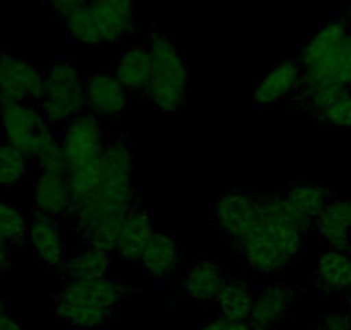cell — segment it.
Segmentation results:
<instances>
[{
	"instance_id": "6da1fadb",
	"label": "cell",
	"mask_w": 351,
	"mask_h": 330,
	"mask_svg": "<svg viewBox=\"0 0 351 330\" xmlns=\"http://www.w3.org/2000/svg\"><path fill=\"white\" fill-rule=\"evenodd\" d=\"M258 203V220L236 241L238 253L252 270L276 274L293 264L313 222L300 215L285 196L260 198Z\"/></svg>"
},
{
	"instance_id": "7a4b0ae2",
	"label": "cell",
	"mask_w": 351,
	"mask_h": 330,
	"mask_svg": "<svg viewBox=\"0 0 351 330\" xmlns=\"http://www.w3.org/2000/svg\"><path fill=\"white\" fill-rule=\"evenodd\" d=\"M131 150L121 136L107 138L100 155V183L83 200L71 205L77 231L110 215H126L138 203L131 188Z\"/></svg>"
},
{
	"instance_id": "3957f363",
	"label": "cell",
	"mask_w": 351,
	"mask_h": 330,
	"mask_svg": "<svg viewBox=\"0 0 351 330\" xmlns=\"http://www.w3.org/2000/svg\"><path fill=\"white\" fill-rule=\"evenodd\" d=\"M126 292L110 277L69 281L56 296L57 316L77 329H97L110 322Z\"/></svg>"
},
{
	"instance_id": "277c9868",
	"label": "cell",
	"mask_w": 351,
	"mask_h": 330,
	"mask_svg": "<svg viewBox=\"0 0 351 330\" xmlns=\"http://www.w3.org/2000/svg\"><path fill=\"white\" fill-rule=\"evenodd\" d=\"M150 79L145 95L160 112H176L186 97V67L171 36L154 35L148 42Z\"/></svg>"
},
{
	"instance_id": "5b68a950",
	"label": "cell",
	"mask_w": 351,
	"mask_h": 330,
	"mask_svg": "<svg viewBox=\"0 0 351 330\" xmlns=\"http://www.w3.org/2000/svg\"><path fill=\"white\" fill-rule=\"evenodd\" d=\"M42 112L49 123H69L80 116L84 102V74L71 62L53 64L45 74Z\"/></svg>"
},
{
	"instance_id": "8992f818",
	"label": "cell",
	"mask_w": 351,
	"mask_h": 330,
	"mask_svg": "<svg viewBox=\"0 0 351 330\" xmlns=\"http://www.w3.org/2000/svg\"><path fill=\"white\" fill-rule=\"evenodd\" d=\"M2 133L5 143L33 160L47 140L53 134L49 120L35 103H2Z\"/></svg>"
},
{
	"instance_id": "52a82bcc",
	"label": "cell",
	"mask_w": 351,
	"mask_h": 330,
	"mask_svg": "<svg viewBox=\"0 0 351 330\" xmlns=\"http://www.w3.org/2000/svg\"><path fill=\"white\" fill-rule=\"evenodd\" d=\"M45 92V76L28 59L0 52V102L40 103Z\"/></svg>"
},
{
	"instance_id": "ba28073f",
	"label": "cell",
	"mask_w": 351,
	"mask_h": 330,
	"mask_svg": "<svg viewBox=\"0 0 351 330\" xmlns=\"http://www.w3.org/2000/svg\"><path fill=\"white\" fill-rule=\"evenodd\" d=\"M60 143L66 155L67 167L92 164L99 162L107 143V134L93 114H81L67 123Z\"/></svg>"
},
{
	"instance_id": "9c48e42d",
	"label": "cell",
	"mask_w": 351,
	"mask_h": 330,
	"mask_svg": "<svg viewBox=\"0 0 351 330\" xmlns=\"http://www.w3.org/2000/svg\"><path fill=\"white\" fill-rule=\"evenodd\" d=\"M260 198L245 191H231L215 201L214 222L224 234L238 241L258 220Z\"/></svg>"
},
{
	"instance_id": "30bf717a",
	"label": "cell",
	"mask_w": 351,
	"mask_h": 330,
	"mask_svg": "<svg viewBox=\"0 0 351 330\" xmlns=\"http://www.w3.org/2000/svg\"><path fill=\"white\" fill-rule=\"evenodd\" d=\"M303 83V69L293 59L281 60L256 81L253 100L256 105L269 107L293 97Z\"/></svg>"
},
{
	"instance_id": "8fae6325",
	"label": "cell",
	"mask_w": 351,
	"mask_h": 330,
	"mask_svg": "<svg viewBox=\"0 0 351 330\" xmlns=\"http://www.w3.org/2000/svg\"><path fill=\"white\" fill-rule=\"evenodd\" d=\"M128 90L116 76L84 74V102L95 116L116 117L126 109Z\"/></svg>"
},
{
	"instance_id": "7c38bea8",
	"label": "cell",
	"mask_w": 351,
	"mask_h": 330,
	"mask_svg": "<svg viewBox=\"0 0 351 330\" xmlns=\"http://www.w3.org/2000/svg\"><path fill=\"white\" fill-rule=\"evenodd\" d=\"M28 239L40 264L50 270L62 274L67 258L64 255L62 232H60L59 222L43 214H36L29 222Z\"/></svg>"
},
{
	"instance_id": "4fadbf2b",
	"label": "cell",
	"mask_w": 351,
	"mask_h": 330,
	"mask_svg": "<svg viewBox=\"0 0 351 330\" xmlns=\"http://www.w3.org/2000/svg\"><path fill=\"white\" fill-rule=\"evenodd\" d=\"M295 292L286 285L265 288L256 292L248 323L253 330H274L289 315Z\"/></svg>"
},
{
	"instance_id": "5bb4252c",
	"label": "cell",
	"mask_w": 351,
	"mask_h": 330,
	"mask_svg": "<svg viewBox=\"0 0 351 330\" xmlns=\"http://www.w3.org/2000/svg\"><path fill=\"white\" fill-rule=\"evenodd\" d=\"M313 224L320 238L332 250L346 251L351 242V200L346 198L329 200L324 210L317 215Z\"/></svg>"
},
{
	"instance_id": "9a60e30c",
	"label": "cell",
	"mask_w": 351,
	"mask_h": 330,
	"mask_svg": "<svg viewBox=\"0 0 351 330\" xmlns=\"http://www.w3.org/2000/svg\"><path fill=\"white\" fill-rule=\"evenodd\" d=\"M88 4L102 28L104 43L119 42L134 31L133 0H90Z\"/></svg>"
},
{
	"instance_id": "2e32d148",
	"label": "cell",
	"mask_w": 351,
	"mask_h": 330,
	"mask_svg": "<svg viewBox=\"0 0 351 330\" xmlns=\"http://www.w3.org/2000/svg\"><path fill=\"white\" fill-rule=\"evenodd\" d=\"M152 234H154V225H152L150 214L140 203H136L123 220L119 246H117L121 258L128 264L140 262Z\"/></svg>"
},
{
	"instance_id": "e0dca14e",
	"label": "cell",
	"mask_w": 351,
	"mask_h": 330,
	"mask_svg": "<svg viewBox=\"0 0 351 330\" xmlns=\"http://www.w3.org/2000/svg\"><path fill=\"white\" fill-rule=\"evenodd\" d=\"M224 267L217 262L205 260L191 265L183 282L184 296L191 301L207 303L217 298L221 289L228 282Z\"/></svg>"
},
{
	"instance_id": "ac0fdd59",
	"label": "cell",
	"mask_w": 351,
	"mask_h": 330,
	"mask_svg": "<svg viewBox=\"0 0 351 330\" xmlns=\"http://www.w3.org/2000/svg\"><path fill=\"white\" fill-rule=\"evenodd\" d=\"M35 207L38 214L56 220L69 217L71 191L64 174L43 173L35 184Z\"/></svg>"
},
{
	"instance_id": "d6986e66",
	"label": "cell",
	"mask_w": 351,
	"mask_h": 330,
	"mask_svg": "<svg viewBox=\"0 0 351 330\" xmlns=\"http://www.w3.org/2000/svg\"><path fill=\"white\" fill-rule=\"evenodd\" d=\"M140 262L155 279H169L176 274L181 264L180 248L167 232H154L145 246Z\"/></svg>"
},
{
	"instance_id": "ffe728a7",
	"label": "cell",
	"mask_w": 351,
	"mask_h": 330,
	"mask_svg": "<svg viewBox=\"0 0 351 330\" xmlns=\"http://www.w3.org/2000/svg\"><path fill=\"white\" fill-rule=\"evenodd\" d=\"M350 35V28L344 19H334V21L326 23L300 50L298 62L302 69H308L326 59L334 50L339 49Z\"/></svg>"
},
{
	"instance_id": "44dd1931",
	"label": "cell",
	"mask_w": 351,
	"mask_h": 330,
	"mask_svg": "<svg viewBox=\"0 0 351 330\" xmlns=\"http://www.w3.org/2000/svg\"><path fill=\"white\" fill-rule=\"evenodd\" d=\"M114 76L131 92H145L150 79V53L148 47H131L124 50L114 64Z\"/></svg>"
},
{
	"instance_id": "7402d4cb",
	"label": "cell",
	"mask_w": 351,
	"mask_h": 330,
	"mask_svg": "<svg viewBox=\"0 0 351 330\" xmlns=\"http://www.w3.org/2000/svg\"><path fill=\"white\" fill-rule=\"evenodd\" d=\"M256 291L248 281L241 279H228L224 288L217 294V303L224 318L231 322L248 323L253 303H255Z\"/></svg>"
},
{
	"instance_id": "603a6c76",
	"label": "cell",
	"mask_w": 351,
	"mask_h": 330,
	"mask_svg": "<svg viewBox=\"0 0 351 330\" xmlns=\"http://www.w3.org/2000/svg\"><path fill=\"white\" fill-rule=\"evenodd\" d=\"M317 285L322 292L350 291L351 289V258L346 251L329 250L320 257L317 267Z\"/></svg>"
},
{
	"instance_id": "cb8c5ba5",
	"label": "cell",
	"mask_w": 351,
	"mask_h": 330,
	"mask_svg": "<svg viewBox=\"0 0 351 330\" xmlns=\"http://www.w3.org/2000/svg\"><path fill=\"white\" fill-rule=\"evenodd\" d=\"M64 21L73 42L84 47H99L104 43L102 28L88 2H81L73 11L67 12Z\"/></svg>"
},
{
	"instance_id": "d4e9b609",
	"label": "cell",
	"mask_w": 351,
	"mask_h": 330,
	"mask_svg": "<svg viewBox=\"0 0 351 330\" xmlns=\"http://www.w3.org/2000/svg\"><path fill=\"white\" fill-rule=\"evenodd\" d=\"M126 215H110L97 220L95 224L77 231L81 241L86 248L102 251L109 255L110 251H117L121 239V229H123V220Z\"/></svg>"
},
{
	"instance_id": "484cf974",
	"label": "cell",
	"mask_w": 351,
	"mask_h": 330,
	"mask_svg": "<svg viewBox=\"0 0 351 330\" xmlns=\"http://www.w3.org/2000/svg\"><path fill=\"white\" fill-rule=\"evenodd\" d=\"M285 198L306 220L315 222L317 215L329 203L330 193L326 188L315 186V184L295 183L286 190Z\"/></svg>"
},
{
	"instance_id": "4316f807",
	"label": "cell",
	"mask_w": 351,
	"mask_h": 330,
	"mask_svg": "<svg viewBox=\"0 0 351 330\" xmlns=\"http://www.w3.org/2000/svg\"><path fill=\"white\" fill-rule=\"evenodd\" d=\"M109 270V255L86 248L74 257L67 258L62 274H66L71 281H84V279L107 277Z\"/></svg>"
},
{
	"instance_id": "83f0119b",
	"label": "cell",
	"mask_w": 351,
	"mask_h": 330,
	"mask_svg": "<svg viewBox=\"0 0 351 330\" xmlns=\"http://www.w3.org/2000/svg\"><path fill=\"white\" fill-rule=\"evenodd\" d=\"M100 160V158H99ZM66 181L71 191V205L83 200L88 194H92L93 190L100 183V164L92 162V164L71 165L66 170Z\"/></svg>"
},
{
	"instance_id": "f1b7e54d",
	"label": "cell",
	"mask_w": 351,
	"mask_h": 330,
	"mask_svg": "<svg viewBox=\"0 0 351 330\" xmlns=\"http://www.w3.org/2000/svg\"><path fill=\"white\" fill-rule=\"evenodd\" d=\"M28 227L25 215L12 205L0 201V241L8 246H19L28 239Z\"/></svg>"
},
{
	"instance_id": "f546056e",
	"label": "cell",
	"mask_w": 351,
	"mask_h": 330,
	"mask_svg": "<svg viewBox=\"0 0 351 330\" xmlns=\"http://www.w3.org/2000/svg\"><path fill=\"white\" fill-rule=\"evenodd\" d=\"M28 173V158L11 147L9 143L0 144V188L14 186Z\"/></svg>"
},
{
	"instance_id": "4dcf8cb0",
	"label": "cell",
	"mask_w": 351,
	"mask_h": 330,
	"mask_svg": "<svg viewBox=\"0 0 351 330\" xmlns=\"http://www.w3.org/2000/svg\"><path fill=\"white\" fill-rule=\"evenodd\" d=\"M317 120L332 127H351V90L334 97L315 116Z\"/></svg>"
},
{
	"instance_id": "1f68e13d",
	"label": "cell",
	"mask_w": 351,
	"mask_h": 330,
	"mask_svg": "<svg viewBox=\"0 0 351 330\" xmlns=\"http://www.w3.org/2000/svg\"><path fill=\"white\" fill-rule=\"evenodd\" d=\"M319 330H351V315L343 312L329 313L319 322Z\"/></svg>"
},
{
	"instance_id": "d6a6232c",
	"label": "cell",
	"mask_w": 351,
	"mask_h": 330,
	"mask_svg": "<svg viewBox=\"0 0 351 330\" xmlns=\"http://www.w3.org/2000/svg\"><path fill=\"white\" fill-rule=\"evenodd\" d=\"M49 2L52 4V8L64 18L67 12L73 11V9L76 8V5H80L83 0H49Z\"/></svg>"
},
{
	"instance_id": "836d02e7",
	"label": "cell",
	"mask_w": 351,
	"mask_h": 330,
	"mask_svg": "<svg viewBox=\"0 0 351 330\" xmlns=\"http://www.w3.org/2000/svg\"><path fill=\"white\" fill-rule=\"evenodd\" d=\"M0 330H25V329H23V325L18 322V320L5 315V313H0Z\"/></svg>"
},
{
	"instance_id": "e575fe53",
	"label": "cell",
	"mask_w": 351,
	"mask_h": 330,
	"mask_svg": "<svg viewBox=\"0 0 351 330\" xmlns=\"http://www.w3.org/2000/svg\"><path fill=\"white\" fill-rule=\"evenodd\" d=\"M228 318H224V316H221V318H215L212 320V322L205 323L204 327H200L198 330H226V327H228Z\"/></svg>"
},
{
	"instance_id": "d590c367",
	"label": "cell",
	"mask_w": 351,
	"mask_h": 330,
	"mask_svg": "<svg viewBox=\"0 0 351 330\" xmlns=\"http://www.w3.org/2000/svg\"><path fill=\"white\" fill-rule=\"evenodd\" d=\"M9 267V246L0 241V272Z\"/></svg>"
},
{
	"instance_id": "8d00e7d4",
	"label": "cell",
	"mask_w": 351,
	"mask_h": 330,
	"mask_svg": "<svg viewBox=\"0 0 351 330\" xmlns=\"http://www.w3.org/2000/svg\"><path fill=\"white\" fill-rule=\"evenodd\" d=\"M226 330H253V329L250 327V323L246 322H231V320H229Z\"/></svg>"
},
{
	"instance_id": "74e56055",
	"label": "cell",
	"mask_w": 351,
	"mask_h": 330,
	"mask_svg": "<svg viewBox=\"0 0 351 330\" xmlns=\"http://www.w3.org/2000/svg\"><path fill=\"white\" fill-rule=\"evenodd\" d=\"M346 308H348V313L351 315V289L348 291V296H346Z\"/></svg>"
},
{
	"instance_id": "f35d334b",
	"label": "cell",
	"mask_w": 351,
	"mask_h": 330,
	"mask_svg": "<svg viewBox=\"0 0 351 330\" xmlns=\"http://www.w3.org/2000/svg\"><path fill=\"white\" fill-rule=\"evenodd\" d=\"M4 309H5V298L0 294V313H4Z\"/></svg>"
},
{
	"instance_id": "ab89813d",
	"label": "cell",
	"mask_w": 351,
	"mask_h": 330,
	"mask_svg": "<svg viewBox=\"0 0 351 330\" xmlns=\"http://www.w3.org/2000/svg\"><path fill=\"white\" fill-rule=\"evenodd\" d=\"M350 18H351V5H350Z\"/></svg>"
},
{
	"instance_id": "60d3db41",
	"label": "cell",
	"mask_w": 351,
	"mask_h": 330,
	"mask_svg": "<svg viewBox=\"0 0 351 330\" xmlns=\"http://www.w3.org/2000/svg\"><path fill=\"white\" fill-rule=\"evenodd\" d=\"M350 90H351V86H350Z\"/></svg>"
}]
</instances>
